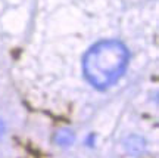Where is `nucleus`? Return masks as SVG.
I'll return each instance as SVG.
<instances>
[{"label":"nucleus","mask_w":159,"mask_h":158,"mask_svg":"<svg viewBox=\"0 0 159 158\" xmlns=\"http://www.w3.org/2000/svg\"><path fill=\"white\" fill-rule=\"evenodd\" d=\"M128 64L130 50L121 40H100L85 52L83 74L94 89L103 92L122 79Z\"/></svg>","instance_id":"f257e3e1"},{"label":"nucleus","mask_w":159,"mask_h":158,"mask_svg":"<svg viewBox=\"0 0 159 158\" xmlns=\"http://www.w3.org/2000/svg\"><path fill=\"white\" fill-rule=\"evenodd\" d=\"M124 145V149L127 151L128 154L134 155V157H139L142 154L146 152V148H148V143L144 141V137L139 135H130L127 136L122 142Z\"/></svg>","instance_id":"f03ea898"},{"label":"nucleus","mask_w":159,"mask_h":158,"mask_svg":"<svg viewBox=\"0 0 159 158\" xmlns=\"http://www.w3.org/2000/svg\"><path fill=\"white\" fill-rule=\"evenodd\" d=\"M75 142V133L69 129H61L55 133V143L59 146H71Z\"/></svg>","instance_id":"7ed1b4c3"},{"label":"nucleus","mask_w":159,"mask_h":158,"mask_svg":"<svg viewBox=\"0 0 159 158\" xmlns=\"http://www.w3.org/2000/svg\"><path fill=\"white\" fill-rule=\"evenodd\" d=\"M5 132H6V124H5V121L0 118V139L5 136Z\"/></svg>","instance_id":"20e7f679"}]
</instances>
